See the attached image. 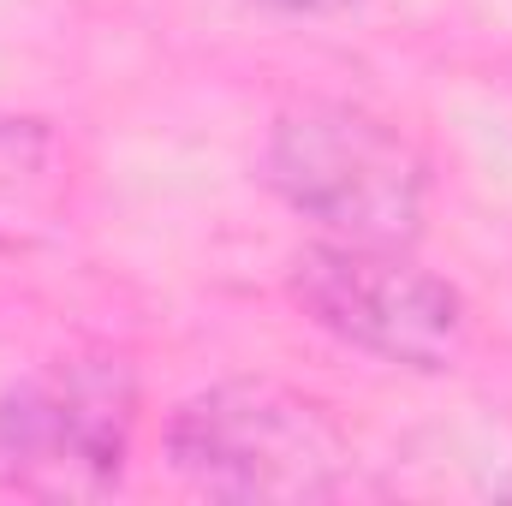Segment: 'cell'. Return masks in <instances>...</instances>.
I'll use <instances>...</instances> for the list:
<instances>
[{"label":"cell","instance_id":"cell-1","mask_svg":"<svg viewBox=\"0 0 512 506\" xmlns=\"http://www.w3.org/2000/svg\"><path fill=\"white\" fill-rule=\"evenodd\" d=\"M161 447L167 471L215 501H334L352 477V441L334 411L268 376L191 393Z\"/></svg>","mask_w":512,"mask_h":506},{"label":"cell","instance_id":"cell-2","mask_svg":"<svg viewBox=\"0 0 512 506\" xmlns=\"http://www.w3.org/2000/svg\"><path fill=\"white\" fill-rule=\"evenodd\" d=\"M268 185L322 227V239L352 245H417L429 215V155L387 114L364 102L310 96L280 108L262 149Z\"/></svg>","mask_w":512,"mask_h":506},{"label":"cell","instance_id":"cell-3","mask_svg":"<svg viewBox=\"0 0 512 506\" xmlns=\"http://www.w3.org/2000/svg\"><path fill=\"white\" fill-rule=\"evenodd\" d=\"M137 364L120 346H78L0 393V489L30 501H102L126 483L137 435Z\"/></svg>","mask_w":512,"mask_h":506},{"label":"cell","instance_id":"cell-4","mask_svg":"<svg viewBox=\"0 0 512 506\" xmlns=\"http://www.w3.org/2000/svg\"><path fill=\"white\" fill-rule=\"evenodd\" d=\"M286 292L340 346H358L405 370H453L471 340L465 292L423 268L411 245L316 239L292 256Z\"/></svg>","mask_w":512,"mask_h":506},{"label":"cell","instance_id":"cell-5","mask_svg":"<svg viewBox=\"0 0 512 506\" xmlns=\"http://www.w3.org/2000/svg\"><path fill=\"white\" fill-rule=\"evenodd\" d=\"M72 191V155L48 120L0 114V251L36 245L60 227Z\"/></svg>","mask_w":512,"mask_h":506},{"label":"cell","instance_id":"cell-6","mask_svg":"<svg viewBox=\"0 0 512 506\" xmlns=\"http://www.w3.org/2000/svg\"><path fill=\"white\" fill-rule=\"evenodd\" d=\"M245 6L286 12V18H328V12H352V6H364V0H245Z\"/></svg>","mask_w":512,"mask_h":506}]
</instances>
